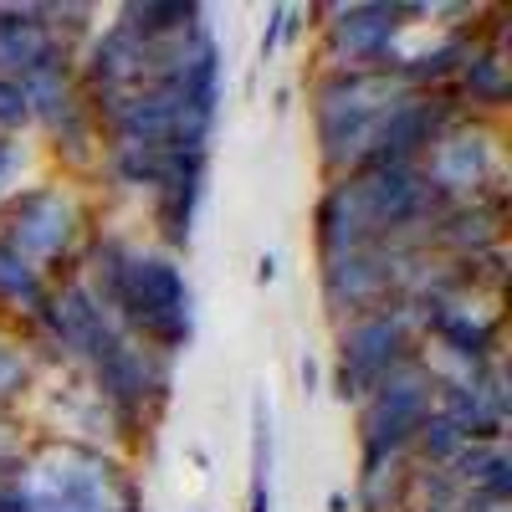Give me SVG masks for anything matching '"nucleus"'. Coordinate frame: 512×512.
Returning <instances> with one entry per match:
<instances>
[{
	"label": "nucleus",
	"mask_w": 512,
	"mask_h": 512,
	"mask_svg": "<svg viewBox=\"0 0 512 512\" xmlns=\"http://www.w3.org/2000/svg\"><path fill=\"white\" fill-rule=\"evenodd\" d=\"M415 349V313L410 297H395L384 308H369L338 328V395L364 400L374 384H384L400 364H410Z\"/></svg>",
	"instance_id": "423d86ee"
},
{
	"label": "nucleus",
	"mask_w": 512,
	"mask_h": 512,
	"mask_svg": "<svg viewBox=\"0 0 512 512\" xmlns=\"http://www.w3.org/2000/svg\"><path fill=\"white\" fill-rule=\"evenodd\" d=\"M0 492L16 512H149L139 477L118 451L62 436H26L21 456L0 477Z\"/></svg>",
	"instance_id": "f03ea898"
},
{
	"label": "nucleus",
	"mask_w": 512,
	"mask_h": 512,
	"mask_svg": "<svg viewBox=\"0 0 512 512\" xmlns=\"http://www.w3.org/2000/svg\"><path fill=\"white\" fill-rule=\"evenodd\" d=\"M313 236H318V256H344V251H364V246H384L379 241V226L364 205V190L354 175H338L328 180L323 200H318V221H313Z\"/></svg>",
	"instance_id": "9b49d317"
},
{
	"label": "nucleus",
	"mask_w": 512,
	"mask_h": 512,
	"mask_svg": "<svg viewBox=\"0 0 512 512\" xmlns=\"http://www.w3.org/2000/svg\"><path fill=\"white\" fill-rule=\"evenodd\" d=\"M82 236H88V205L72 185H26L0 200V246L16 262L52 282H67L82 267Z\"/></svg>",
	"instance_id": "20e7f679"
},
{
	"label": "nucleus",
	"mask_w": 512,
	"mask_h": 512,
	"mask_svg": "<svg viewBox=\"0 0 512 512\" xmlns=\"http://www.w3.org/2000/svg\"><path fill=\"white\" fill-rule=\"evenodd\" d=\"M303 395H318V359L303 354Z\"/></svg>",
	"instance_id": "5701e85b"
},
{
	"label": "nucleus",
	"mask_w": 512,
	"mask_h": 512,
	"mask_svg": "<svg viewBox=\"0 0 512 512\" xmlns=\"http://www.w3.org/2000/svg\"><path fill=\"white\" fill-rule=\"evenodd\" d=\"M415 251H395V246H364V251H344V256H323V303L333 313H369L384 308L390 297H400L405 287V262Z\"/></svg>",
	"instance_id": "1a4fd4ad"
},
{
	"label": "nucleus",
	"mask_w": 512,
	"mask_h": 512,
	"mask_svg": "<svg viewBox=\"0 0 512 512\" xmlns=\"http://www.w3.org/2000/svg\"><path fill=\"white\" fill-rule=\"evenodd\" d=\"M415 169H420L425 190L436 195V205L446 210V205H466V200H487V190L502 175V149L482 118L461 113L451 128H441V139L420 154Z\"/></svg>",
	"instance_id": "0eeeda50"
},
{
	"label": "nucleus",
	"mask_w": 512,
	"mask_h": 512,
	"mask_svg": "<svg viewBox=\"0 0 512 512\" xmlns=\"http://www.w3.org/2000/svg\"><path fill=\"white\" fill-rule=\"evenodd\" d=\"M272 277H277V256H262V262H256V282H262V287H267Z\"/></svg>",
	"instance_id": "b1692460"
},
{
	"label": "nucleus",
	"mask_w": 512,
	"mask_h": 512,
	"mask_svg": "<svg viewBox=\"0 0 512 512\" xmlns=\"http://www.w3.org/2000/svg\"><path fill=\"white\" fill-rule=\"evenodd\" d=\"M52 62H72V47L47 26V6L0 0V77H31Z\"/></svg>",
	"instance_id": "9d476101"
},
{
	"label": "nucleus",
	"mask_w": 512,
	"mask_h": 512,
	"mask_svg": "<svg viewBox=\"0 0 512 512\" xmlns=\"http://www.w3.org/2000/svg\"><path fill=\"white\" fill-rule=\"evenodd\" d=\"M410 88L395 72H323L313 82V134H318V159L338 175H359L369 164L374 128L384 123Z\"/></svg>",
	"instance_id": "7ed1b4c3"
},
{
	"label": "nucleus",
	"mask_w": 512,
	"mask_h": 512,
	"mask_svg": "<svg viewBox=\"0 0 512 512\" xmlns=\"http://www.w3.org/2000/svg\"><path fill=\"white\" fill-rule=\"evenodd\" d=\"M436 410V369L425 364V354H415L410 364H400L384 384L359 400V446H364V472H390L405 466L420 425Z\"/></svg>",
	"instance_id": "39448f33"
},
{
	"label": "nucleus",
	"mask_w": 512,
	"mask_h": 512,
	"mask_svg": "<svg viewBox=\"0 0 512 512\" xmlns=\"http://www.w3.org/2000/svg\"><path fill=\"white\" fill-rule=\"evenodd\" d=\"M410 451H420L431 466H451L461 451H466V436L456 431V425L441 415V410H431V420L420 425V436H415V446Z\"/></svg>",
	"instance_id": "a211bd4d"
},
{
	"label": "nucleus",
	"mask_w": 512,
	"mask_h": 512,
	"mask_svg": "<svg viewBox=\"0 0 512 512\" xmlns=\"http://www.w3.org/2000/svg\"><path fill=\"white\" fill-rule=\"evenodd\" d=\"M21 128H31V98L16 77H0V139H16Z\"/></svg>",
	"instance_id": "6ab92c4d"
},
{
	"label": "nucleus",
	"mask_w": 512,
	"mask_h": 512,
	"mask_svg": "<svg viewBox=\"0 0 512 512\" xmlns=\"http://www.w3.org/2000/svg\"><path fill=\"white\" fill-rule=\"evenodd\" d=\"M21 164H26V144H21V139H0V200L11 195Z\"/></svg>",
	"instance_id": "aec40b11"
},
{
	"label": "nucleus",
	"mask_w": 512,
	"mask_h": 512,
	"mask_svg": "<svg viewBox=\"0 0 512 512\" xmlns=\"http://www.w3.org/2000/svg\"><path fill=\"white\" fill-rule=\"evenodd\" d=\"M113 26L139 36L144 47H180L185 36L205 26V11L190 6V0H128V6H118Z\"/></svg>",
	"instance_id": "f8f14e48"
},
{
	"label": "nucleus",
	"mask_w": 512,
	"mask_h": 512,
	"mask_svg": "<svg viewBox=\"0 0 512 512\" xmlns=\"http://www.w3.org/2000/svg\"><path fill=\"white\" fill-rule=\"evenodd\" d=\"M405 512H415V507H405Z\"/></svg>",
	"instance_id": "a878e982"
},
{
	"label": "nucleus",
	"mask_w": 512,
	"mask_h": 512,
	"mask_svg": "<svg viewBox=\"0 0 512 512\" xmlns=\"http://www.w3.org/2000/svg\"><path fill=\"white\" fill-rule=\"evenodd\" d=\"M272 461H277L272 400L256 390V395H251V477H246V512H272Z\"/></svg>",
	"instance_id": "4468645a"
},
{
	"label": "nucleus",
	"mask_w": 512,
	"mask_h": 512,
	"mask_svg": "<svg viewBox=\"0 0 512 512\" xmlns=\"http://www.w3.org/2000/svg\"><path fill=\"white\" fill-rule=\"evenodd\" d=\"M287 31H292V6H277V11H272V26L262 31V62L277 57V41H282Z\"/></svg>",
	"instance_id": "4be33fe9"
},
{
	"label": "nucleus",
	"mask_w": 512,
	"mask_h": 512,
	"mask_svg": "<svg viewBox=\"0 0 512 512\" xmlns=\"http://www.w3.org/2000/svg\"><path fill=\"white\" fill-rule=\"evenodd\" d=\"M21 446H26V431H21L6 410H0V477H6V466L21 456Z\"/></svg>",
	"instance_id": "412c9836"
},
{
	"label": "nucleus",
	"mask_w": 512,
	"mask_h": 512,
	"mask_svg": "<svg viewBox=\"0 0 512 512\" xmlns=\"http://www.w3.org/2000/svg\"><path fill=\"white\" fill-rule=\"evenodd\" d=\"M328 507H333V512H349V497H344V492H333V497H328Z\"/></svg>",
	"instance_id": "393cba45"
},
{
	"label": "nucleus",
	"mask_w": 512,
	"mask_h": 512,
	"mask_svg": "<svg viewBox=\"0 0 512 512\" xmlns=\"http://www.w3.org/2000/svg\"><path fill=\"white\" fill-rule=\"evenodd\" d=\"M82 287H88L103 313L139 338L159 359H175L195 338V292L185 267L169 251L128 246L123 236H93L82 246Z\"/></svg>",
	"instance_id": "f257e3e1"
},
{
	"label": "nucleus",
	"mask_w": 512,
	"mask_h": 512,
	"mask_svg": "<svg viewBox=\"0 0 512 512\" xmlns=\"http://www.w3.org/2000/svg\"><path fill=\"white\" fill-rule=\"evenodd\" d=\"M31 390H36V354L11 328H0V410H11Z\"/></svg>",
	"instance_id": "dca6fc26"
},
{
	"label": "nucleus",
	"mask_w": 512,
	"mask_h": 512,
	"mask_svg": "<svg viewBox=\"0 0 512 512\" xmlns=\"http://www.w3.org/2000/svg\"><path fill=\"white\" fill-rule=\"evenodd\" d=\"M41 297H47V277L31 272L26 262H16V256L0 246V308H11V313H26L36 318L41 308Z\"/></svg>",
	"instance_id": "f3484780"
},
{
	"label": "nucleus",
	"mask_w": 512,
	"mask_h": 512,
	"mask_svg": "<svg viewBox=\"0 0 512 512\" xmlns=\"http://www.w3.org/2000/svg\"><path fill=\"white\" fill-rule=\"evenodd\" d=\"M323 62L328 72H390L400 62L405 11L384 0H354V6L323 11Z\"/></svg>",
	"instance_id": "6e6552de"
},
{
	"label": "nucleus",
	"mask_w": 512,
	"mask_h": 512,
	"mask_svg": "<svg viewBox=\"0 0 512 512\" xmlns=\"http://www.w3.org/2000/svg\"><path fill=\"white\" fill-rule=\"evenodd\" d=\"M205 180H210V159L180 169L159 195H154V221H159V236L169 251H185L190 236H195V210L205 200Z\"/></svg>",
	"instance_id": "ddd939ff"
},
{
	"label": "nucleus",
	"mask_w": 512,
	"mask_h": 512,
	"mask_svg": "<svg viewBox=\"0 0 512 512\" xmlns=\"http://www.w3.org/2000/svg\"><path fill=\"white\" fill-rule=\"evenodd\" d=\"M456 82H461V98H466V108H472V118L482 108L497 113L507 103V62H502V47H482V41H477V47L466 52Z\"/></svg>",
	"instance_id": "2eb2a0df"
}]
</instances>
